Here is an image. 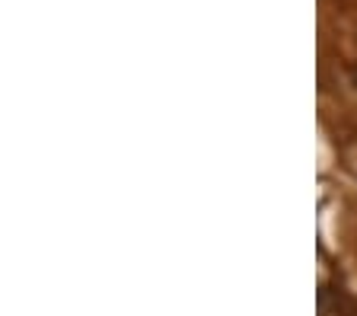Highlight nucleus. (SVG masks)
Here are the masks:
<instances>
[]
</instances>
